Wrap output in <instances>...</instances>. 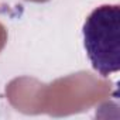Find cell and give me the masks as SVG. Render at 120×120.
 I'll return each instance as SVG.
<instances>
[{
    "mask_svg": "<svg viewBox=\"0 0 120 120\" xmlns=\"http://www.w3.org/2000/svg\"><path fill=\"white\" fill-rule=\"evenodd\" d=\"M83 45L96 72L106 76L120 69V6L96 7L83 24Z\"/></svg>",
    "mask_w": 120,
    "mask_h": 120,
    "instance_id": "obj_1",
    "label": "cell"
}]
</instances>
